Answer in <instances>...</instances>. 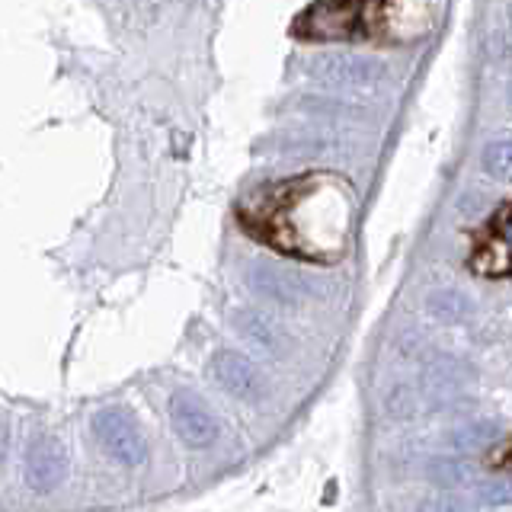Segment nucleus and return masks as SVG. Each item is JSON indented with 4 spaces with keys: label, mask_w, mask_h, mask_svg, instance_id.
I'll use <instances>...</instances> for the list:
<instances>
[{
    "label": "nucleus",
    "mask_w": 512,
    "mask_h": 512,
    "mask_svg": "<svg viewBox=\"0 0 512 512\" xmlns=\"http://www.w3.org/2000/svg\"><path fill=\"white\" fill-rule=\"evenodd\" d=\"M93 436L103 445V452L125 464V468H138L148 461V442H144L135 416L122 407H106L93 416Z\"/></svg>",
    "instance_id": "20e7f679"
},
{
    "label": "nucleus",
    "mask_w": 512,
    "mask_h": 512,
    "mask_svg": "<svg viewBox=\"0 0 512 512\" xmlns=\"http://www.w3.org/2000/svg\"><path fill=\"white\" fill-rule=\"evenodd\" d=\"M506 100H509V112H512V87H509V96H506Z\"/></svg>",
    "instance_id": "f8f14e48"
},
{
    "label": "nucleus",
    "mask_w": 512,
    "mask_h": 512,
    "mask_svg": "<svg viewBox=\"0 0 512 512\" xmlns=\"http://www.w3.org/2000/svg\"><path fill=\"white\" fill-rule=\"evenodd\" d=\"M26 484L36 493L55 490L64 477H68V455L55 436L48 432H36L26 448Z\"/></svg>",
    "instance_id": "39448f33"
},
{
    "label": "nucleus",
    "mask_w": 512,
    "mask_h": 512,
    "mask_svg": "<svg viewBox=\"0 0 512 512\" xmlns=\"http://www.w3.org/2000/svg\"><path fill=\"white\" fill-rule=\"evenodd\" d=\"M484 503H512V490H503V487H484Z\"/></svg>",
    "instance_id": "9d476101"
},
{
    "label": "nucleus",
    "mask_w": 512,
    "mask_h": 512,
    "mask_svg": "<svg viewBox=\"0 0 512 512\" xmlns=\"http://www.w3.org/2000/svg\"><path fill=\"white\" fill-rule=\"evenodd\" d=\"M170 423L189 448H205L218 439V423L208 407L192 391H180L170 397Z\"/></svg>",
    "instance_id": "423d86ee"
},
{
    "label": "nucleus",
    "mask_w": 512,
    "mask_h": 512,
    "mask_svg": "<svg viewBox=\"0 0 512 512\" xmlns=\"http://www.w3.org/2000/svg\"><path fill=\"white\" fill-rule=\"evenodd\" d=\"M436 4H311L292 20L304 42H413L439 20Z\"/></svg>",
    "instance_id": "f03ea898"
},
{
    "label": "nucleus",
    "mask_w": 512,
    "mask_h": 512,
    "mask_svg": "<svg viewBox=\"0 0 512 512\" xmlns=\"http://www.w3.org/2000/svg\"><path fill=\"white\" fill-rule=\"evenodd\" d=\"M468 266L480 279H506V276H512V202H503L471 234Z\"/></svg>",
    "instance_id": "7ed1b4c3"
},
{
    "label": "nucleus",
    "mask_w": 512,
    "mask_h": 512,
    "mask_svg": "<svg viewBox=\"0 0 512 512\" xmlns=\"http://www.w3.org/2000/svg\"><path fill=\"white\" fill-rule=\"evenodd\" d=\"M484 170L493 180L512 183V138H496L484 148Z\"/></svg>",
    "instance_id": "6e6552de"
},
{
    "label": "nucleus",
    "mask_w": 512,
    "mask_h": 512,
    "mask_svg": "<svg viewBox=\"0 0 512 512\" xmlns=\"http://www.w3.org/2000/svg\"><path fill=\"white\" fill-rule=\"evenodd\" d=\"M4 448H7V432H4V423H0V458H4Z\"/></svg>",
    "instance_id": "9b49d317"
},
{
    "label": "nucleus",
    "mask_w": 512,
    "mask_h": 512,
    "mask_svg": "<svg viewBox=\"0 0 512 512\" xmlns=\"http://www.w3.org/2000/svg\"><path fill=\"white\" fill-rule=\"evenodd\" d=\"M208 375H212L224 391L240 397V400H256L260 397V388H263V381H260V375H256L253 362L240 356V352H231V349L215 352L212 362H208Z\"/></svg>",
    "instance_id": "0eeeda50"
},
{
    "label": "nucleus",
    "mask_w": 512,
    "mask_h": 512,
    "mask_svg": "<svg viewBox=\"0 0 512 512\" xmlns=\"http://www.w3.org/2000/svg\"><path fill=\"white\" fill-rule=\"evenodd\" d=\"M487 464L493 471H512V436H506L503 442H496L487 452Z\"/></svg>",
    "instance_id": "1a4fd4ad"
},
{
    "label": "nucleus",
    "mask_w": 512,
    "mask_h": 512,
    "mask_svg": "<svg viewBox=\"0 0 512 512\" xmlns=\"http://www.w3.org/2000/svg\"><path fill=\"white\" fill-rule=\"evenodd\" d=\"M356 192L340 173H301L256 186L237 202L247 237L304 263H340L349 250Z\"/></svg>",
    "instance_id": "f257e3e1"
}]
</instances>
